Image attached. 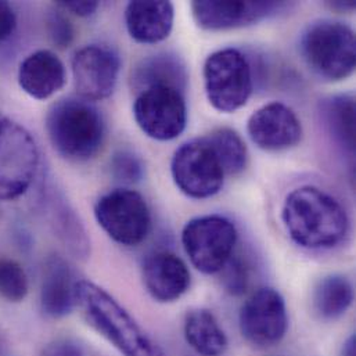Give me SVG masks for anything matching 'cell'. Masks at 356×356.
Returning <instances> with one entry per match:
<instances>
[{"instance_id":"1","label":"cell","mask_w":356,"mask_h":356,"mask_svg":"<svg viewBox=\"0 0 356 356\" xmlns=\"http://www.w3.org/2000/svg\"><path fill=\"white\" fill-rule=\"evenodd\" d=\"M282 219L291 240L307 250L334 248L350 230L341 202L316 186L294 188L284 200Z\"/></svg>"},{"instance_id":"2","label":"cell","mask_w":356,"mask_h":356,"mask_svg":"<svg viewBox=\"0 0 356 356\" xmlns=\"http://www.w3.org/2000/svg\"><path fill=\"white\" fill-rule=\"evenodd\" d=\"M75 307L85 322L122 356H167L140 323L104 289L89 282L75 284Z\"/></svg>"},{"instance_id":"3","label":"cell","mask_w":356,"mask_h":356,"mask_svg":"<svg viewBox=\"0 0 356 356\" xmlns=\"http://www.w3.org/2000/svg\"><path fill=\"white\" fill-rule=\"evenodd\" d=\"M46 132L53 149L68 161L83 163L103 147L106 124L100 111L82 99H63L46 115Z\"/></svg>"},{"instance_id":"4","label":"cell","mask_w":356,"mask_h":356,"mask_svg":"<svg viewBox=\"0 0 356 356\" xmlns=\"http://www.w3.org/2000/svg\"><path fill=\"white\" fill-rule=\"evenodd\" d=\"M300 51L307 65L326 81L340 82L355 71V33L344 22H312L301 35Z\"/></svg>"},{"instance_id":"5","label":"cell","mask_w":356,"mask_h":356,"mask_svg":"<svg viewBox=\"0 0 356 356\" xmlns=\"http://www.w3.org/2000/svg\"><path fill=\"white\" fill-rule=\"evenodd\" d=\"M39 149L18 122L0 114V201L24 195L39 170Z\"/></svg>"},{"instance_id":"6","label":"cell","mask_w":356,"mask_h":356,"mask_svg":"<svg viewBox=\"0 0 356 356\" xmlns=\"http://www.w3.org/2000/svg\"><path fill=\"white\" fill-rule=\"evenodd\" d=\"M204 86L209 104L225 114L244 107L252 93V72L237 49H222L205 60Z\"/></svg>"},{"instance_id":"7","label":"cell","mask_w":356,"mask_h":356,"mask_svg":"<svg viewBox=\"0 0 356 356\" xmlns=\"http://www.w3.org/2000/svg\"><path fill=\"white\" fill-rule=\"evenodd\" d=\"M234 223L222 215L188 220L181 230V244L191 265L204 275L219 273L233 257L237 243Z\"/></svg>"},{"instance_id":"8","label":"cell","mask_w":356,"mask_h":356,"mask_svg":"<svg viewBox=\"0 0 356 356\" xmlns=\"http://www.w3.org/2000/svg\"><path fill=\"white\" fill-rule=\"evenodd\" d=\"M99 226L115 243L136 247L146 240L152 229V212L145 197L131 188H114L95 204Z\"/></svg>"},{"instance_id":"9","label":"cell","mask_w":356,"mask_h":356,"mask_svg":"<svg viewBox=\"0 0 356 356\" xmlns=\"http://www.w3.org/2000/svg\"><path fill=\"white\" fill-rule=\"evenodd\" d=\"M171 174L179 190L194 200L218 194L226 177L205 136L186 142L179 147L171 161Z\"/></svg>"},{"instance_id":"10","label":"cell","mask_w":356,"mask_h":356,"mask_svg":"<svg viewBox=\"0 0 356 356\" xmlns=\"http://www.w3.org/2000/svg\"><path fill=\"white\" fill-rule=\"evenodd\" d=\"M134 117L150 139L170 142L179 138L187 125V106L180 92L171 86H152L139 92Z\"/></svg>"},{"instance_id":"11","label":"cell","mask_w":356,"mask_h":356,"mask_svg":"<svg viewBox=\"0 0 356 356\" xmlns=\"http://www.w3.org/2000/svg\"><path fill=\"white\" fill-rule=\"evenodd\" d=\"M238 327L243 337L255 347L277 346L286 337L289 327L283 296L270 287L255 291L240 309Z\"/></svg>"},{"instance_id":"12","label":"cell","mask_w":356,"mask_h":356,"mask_svg":"<svg viewBox=\"0 0 356 356\" xmlns=\"http://www.w3.org/2000/svg\"><path fill=\"white\" fill-rule=\"evenodd\" d=\"M121 60L115 50L103 44H89L74 54L72 78L79 97L85 102L108 99L118 82Z\"/></svg>"},{"instance_id":"13","label":"cell","mask_w":356,"mask_h":356,"mask_svg":"<svg viewBox=\"0 0 356 356\" xmlns=\"http://www.w3.org/2000/svg\"><path fill=\"white\" fill-rule=\"evenodd\" d=\"M284 1H220L195 0L191 3L195 24L207 31H226L252 25L287 8Z\"/></svg>"},{"instance_id":"14","label":"cell","mask_w":356,"mask_h":356,"mask_svg":"<svg viewBox=\"0 0 356 356\" xmlns=\"http://www.w3.org/2000/svg\"><path fill=\"white\" fill-rule=\"evenodd\" d=\"M251 142L264 152H283L302 139V125L297 114L286 104L273 102L251 114L247 122Z\"/></svg>"},{"instance_id":"15","label":"cell","mask_w":356,"mask_h":356,"mask_svg":"<svg viewBox=\"0 0 356 356\" xmlns=\"http://www.w3.org/2000/svg\"><path fill=\"white\" fill-rule=\"evenodd\" d=\"M142 279L150 297L161 304L180 300L191 283L190 270L184 261L170 251L147 255L142 265Z\"/></svg>"},{"instance_id":"16","label":"cell","mask_w":356,"mask_h":356,"mask_svg":"<svg viewBox=\"0 0 356 356\" xmlns=\"http://www.w3.org/2000/svg\"><path fill=\"white\" fill-rule=\"evenodd\" d=\"M65 67L51 50H36L26 56L18 68V85L29 97L47 100L65 85Z\"/></svg>"},{"instance_id":"17","label":"cell","mask_w":356,"mask_h":356,"mask_svg":"<svg viewBox=\"0 0 356 356\" xmlns=\"http://www.w3.org/2000/svg\"><path fill=\"white\" fill-rule=\"evenodd\" d=\"M175 8L171 1L136 0L125 8V24L134 40L156 44L165 40L174 28Z\"/></svg>"},{"instance_id":"18","label":"cell","mask_w":356,"mask_h":356,"mask_svg":"<svg viewBox=\"0 0 356 356\" xmlns=\"http://www.w3.org/2000/svg\"><path fill=\"white\" fill-rule=\"evenodd\" d=\"M76 282L72 269L61 257H50L43 268L40 286L42 312L53 319L68 316L75 308Z\"/></svg>"},{"instance_id":"19","label":"cell","mask_w":356,"mask_h":356,"mask_svg":"<svg viewBox=\"0 0 356 356\" xmlns=\"http://www.w3.org/2000/svg\"><path fill=\"white\" fill-rule=\"evenodd\" d=\"M186 343L200 356H222L227 347V336L215 315L208 309H191L183 325Z\"/></svg>"},{"instance_id":"20","label":"cell","mask_w":356,"mask_h":356,"mask_svg":"<svg viewBox=\"0 0 356 356\" xmlns=\"http://www.w3.org/2000/svg\"><path fill=\"white\" fill-rule=\"evenodd\" d=\"M132 82L139 92L152 86H171L183 92L187 83V70L177 54L159 53L138 64Z\"/></svg>"},{"instance_id":"21","label":"cell","mask_w":356,"mask_h":356,"mask_svg":"<svg viewBox=\"0 0 356 356\" xmlns=\"http://www.w3.org/2000/svg\"><path fill=\"white\" fill-rule=\"evenodd\" d=\"M321 117L333 140L350 156L355 153V99L339 95L321 103Z\"/></svg>"},{"instance_id":"22","label":"cell","mask_w":356,"mask_h":356,"mask_svg":"<svg viewBox=\"0 0 356 356\" xmlns=\"http://www.w3.org/2000/svg\"><path fill=\"white\" fill-rule=\"evenodd\" d=\"M50 225L60 238V241L68 248V251L76 258H86L89 255L90 241L88 233L72 207L65 202L64 198L56 195L49 202Z\"/></svg>"},{"instance_id":"23","label":"cell","mask_w":356,"mask_h":356,"mask_svg":"<svg viewBox=\"0 0 356 356\" xmlns=\"http://www.w3.org/2000/svg\"><path fill=\"white\" fill-rule=\"evenodd\" d=\"M354 302L353 283L343 275H329L315 287L312 304L325 321H336L347 314Z\"/></svg>"},{"instance_id":"24","label":"cell","mask_w":356,"mask_h":356,"mask_svg":"<svg viewBox=\"0 0 356 356\" xmlns=\"http://www.w3.org/2000/svg\"><path fill=\"white\" fill-rule=\"evenodd\" d=\"M213 149L225 175H238L247 167L248 153L241 136L229 128H219L205 136Z\"/></svg>"},{"instance_id":"25","label":"cell","mask_w":356,"mask_h":356,"mask_svg":"<svg viewBox=\"0 0 356 356\" xmlns=\"http://www.w3.org/2000/svg\"><path fill=\"white\" fill-rule=\"evenodd\" d=\"M29 291L28 276L14 259L0 257V296L8 302H21Z\"/></svg>"},{"instance_id":"26","label":"cell","mask_w":356,"mask_h":356,"mask_svg":"<svg viewBox=\"0 0 356 356\" xmlns=\"http://www.w3.org/2000/svg\"><path fill=\"white\" fill-rule=\"evenodd\" d=\"M113 177L122 183H139L145 177L143 161L129 150H120L111 160Z\"/></svg>"},{"instance_id":"27","label":"cell","mask_w":356,"mask_h":356,"mask_svg":"<svg viewBox=\"0 0 356 356\" xmlns=\"http://www.w3.org/2000/svg\"><path fill=\"white\" fill-rule=\"evenodd\" d=\"M219 273H222V286L229 294L238 297L247 291L250 282L248 268L240 258L232 257Z\"/></svg>"},{"instance_id":"28","label":"cell","mask_w":356,"mask_h":356,"mask_svg":"<svg viewBox=\"0 0 356 356\" xmlns=\"http://www.w3.org/2000/svg\"><path fill=\"white\" fill-rule=\"evenodd\" d=\"M47 33L50 40L60 49H67L74 40V26L71 21L58 11L47 15Z\"/></svg>"},{"instance_id":"29","label":"cell","mask_w":356,"mask_h":356,"mask_svg":"<svg viewBox=\"0 0 356 356\" xmlns=\"http://www.w3.org/2000/svg\"><path fill=\"white\" fill-rule=\"evenodd\" d=\"M42 356H85L82 346L71 339H60L49 344Z\"/></svg>"},{"instance_id":"30","label":"cell","mask_w":356,"mask_h":356,"mask_svg":"<svg viewBox=\"0 0 356 356\" xmlns=\"http://www.w3.org/2000/svg\"><path fill=\"white\" fill-rule=\"evenodd\" d=\"M17 28V14L10 3L0 1V42L7 40Z\"/></svg>"},{"instance_id":"31","label":"cell","mask_w":356,"mask_h":356,"mask_svg":"<svg viewBox=\"0 0 356 356\" xmlns=\"http://www.w3.org/2000/svg\"><path fill=\"white\" fill-rule=\"evenodd\" d=\"M99 1H78V0H70V1H58L57 7L63 8L65 11H71L72 14L78 17H90L93 15L99 8Z\"/></svg>"},{"instance_id":"32","label":"cell","mask_w":356,"mask_h":356,"mask_svg":"<svg viewBox=\"0 0 356 356\" xmlns=\"http://www.w3.org/2000/svg\"><path fill=\"white\" fill-rule=\"evenodd\" d=\"M327 6L332 10L340 11V13H347V11H353L355 8V1L350 0V1H329Z\"/></svg>"},{"instance_id":"33","label":"cell","mask_w":356,"mask_h":356,"mask_svg":"<svg viewBox=\"0 0 356 356\" xmlns=\"http://www.w3.org/2000/svg\"><path fill=\"white\" fill-rule=\"evenodd\" d=\"M355 336H350L347 341L343 344L341 356H356Z\"/></svg>"}]
</instances>
